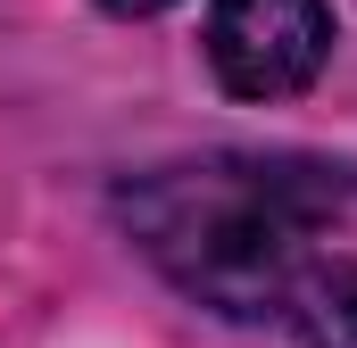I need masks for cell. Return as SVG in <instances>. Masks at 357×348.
<instances>
[{
	"instance_id": "6da1fadb",
	"label": "cell",
	"mask_w": 357,
	"mask_h": 348,
	"mask_svg": "<svg viewBox=\"0 0 357 348\" xmlns=\"http://www.w3.org/2000/svg\"><path fill=\"white\" fill-rule=\"evenodd\" d=\"M116 216L183 299L291 348H357V166L208 150L133 174Z\"/></svg>"
},
{
	"instance_id": "7a4b0ae2",
	"label": "cell",
	"mask_w": 357,
	"mask_h": 348,
	"mask_svg": "<svg viewBox=\"0 0 357 348\" xmlns=\"http://www.w3.org/2000/svg\"><path fill=\"white\" fill-rule=\"evenodd\" d=\"M333 58L324 0H208V67L233 100H291Z\"/></svg>"
},
{
	"instance_id": "3957f363",
	"label": "cell",
	"mask_w": 357,
	"mask_h": 348,
	"mask_svg": "<svg viewBox=\"0 0 357 348\" xmlns=\"http://www.w3.org/2000/svg\"><path fill=\"white\" fill-rule=\"evenodd\" d=\"M100 8H116V17H158L167 0H100Z\"/></svg>"
}]
</instances>
